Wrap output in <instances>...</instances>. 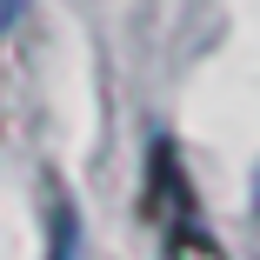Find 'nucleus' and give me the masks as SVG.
<instances>
[{
    "label": "nucleus",
    "instance_id": "f257e3e1",
    "mask_svg": "<svg viewBox=\"0 0 260 260\" xmlns=\"http://www.w3.org/2000/svg\"><path fill=\"white\" fill-rule=\"evenodd\" d=\"M147 220H160V234L193 220V187H187V174H180V147H174L167 134L147 147Z\"/></svg>",
    "mask_w": 260,
    "mask_h": 260
},
{
    "label": "nucleus",
    "instance_id": "f03ea898",
    "mask_svg": "<svg viewBox=\"0 0 260 260\" xmlns=\"http://www.w3.org/2000/svg\"><path fill=\"white\" fill-rule=\"evenodd\" d=\"M40 207H47V260H80V207L60 174H47Z\"/></svg>",
    "mask_w": 260,
    "mask_h": 260
},
{
    "label": "nucleus",
    "instance_id": "7ed1b4c3",
    "mask_svg": "<svg viewBox=\"0 0 260 260\" xmlns=\"http://www.w3.org/2000/svg\"><path fill=\"white\" fill-rule=\"evenodd\" d=\"M160 253H167V260H227V247H220L214 234H207L200 220H187V227H167Z\"/></svg>",
    "mask_w": 260,
    "mask_h": 260
},
{
    "label": "nucleus",
    "instance_id": "20e7f679",
    "mask_svg": "<svg viewBox=\"0 0 260 260\" xmlns=\"http://www.w3.org/2000/svg\"><path fill=\"white\" fill-rule=\"evenodd\" d=\"M20 14H27V0H0V34H7V27H14Z\"/></svg>",
    "mask_w": 260,
    "mask_h": 260
},
{
    "label": "nucleus",
    "instance_id": "39448f33",
    "mask_svg": "<svg viewBox=\"0 0 260 260\" xmlns=\"http://www.w3.org/2000/svg\"><path fill=\"white\" fill-rule=\"evenodd\" d=\"M253 207H260V174H253Z\"/></svg>",
    "mask_w": 260,
    "mask_h": 260
}]
</instances>
